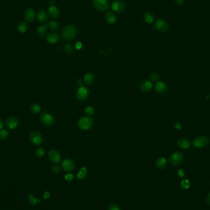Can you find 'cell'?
Returning <instances> with one entry per match:
<instances>
[{
  "label": "cell",
  "instance_id": "obj_19",
  "mask_svg": "<svg viewBox=\"0 0 210 210\" xmlns=\"http://www.w3.org/2000/svg\"><path fill=\"white\" fill-rule=\"evenodd\" d=\"M153 85L151 82L149 81H145L140 84V88L141 90L143 92H149L152 89Z\"/></svg>",
  "mask_w": 210,
  "mask_h": 210
},
{
  "label": "cell",
  "instance_id": "obj_36",
  "mask_svg": "<svg viewBox=\"0 0 210 210\" xmlns=\"http://www.w3.org/2000/svg\"><path fill=\"white\" fill-rule=\"evenodd\" d=\"M181 187H182L183 189H188L189 188H190V183L189 180L185 179V180H183V181L181 182Z\"/></svg>",
  "mask_w": 210,
  "mask_h": 210
},
{
  "label": "cell",
  "instance_id": "obj_48",
  "mask_svg": "<svg viewBox=\"0 0 210 210\" xmlns=\"http://www.w3.org/2000/svg\"></svg>",
  "mask_w": 210,
  "mask_h": 210
},
{
  "label": "cell",
  "instance_id": "obj_12",
  "mask_svg": "<svg viewBox=\"0 0 210 210\" xmlns=\"http://www.w3.org/2000/svg\"><path fill=\"white\" fill-rule=\"evenodd\" d=\"M49 160L54 164H59L61 160L60 153L55 149H51L48 153Z\"/></svg>",
  "mask_w": 210,
  "mask_h": 210
},
{
  "label": "cell",
  "instance_id": "obj_39",
  "mask_svg": "<svg viewBox=\"0 0 210 210\" xmlns=\"http://www.w3.org/2000/svg\"><path fill=\"white\" fill-rule=\"evenodd\" d=\"M108 210H121V209L116 204L112 203V204L109 205V206L108 207Z\"/></svg>",
  "mask_w": 210,
  "mask_h": 210
},
{
  "label": "cell",
  "instance_id": "obj_29",
  "mask_svg": "<svg viewBox=\"0 0 210 210\" xmlns=\"http://www.w3.org/2000/svg\"><path fill=\"white\" fill-rule=\"evenodd\" d=\"M74 51V48L73 46L72 45V44H66V45H64V52L67 55H71L73 54Z\"/></svg>",
  "mask_w": 210,
  "mask_h": 210
},
{
  "label": "cell",
  "instance_id": "obj_23",
  "mask_svg": "<svg viewBox=\"0 0 210 210\" xmlns=\"http://www.w3.org/2000/svg\"><path fill=\"white\" fill-rule=\"evenodd\" d=\"M95 80V76L93 73H89L85 74L84 76V82L86 85H91L94 83Z\"/></svg>",
  "mask_w": 210,
  "mask_h": 210
},
{
  "label": "cell",
  "instance_id": "obj_18",
  "mask_svg": "<svg viewBox=\"0 0 210 210\" xmlns=\"http://www.w3.org/2000/svg\"><path fill=\"white\" fill-rule=\"evenodd\" d=\"M38 21L41 23H45L49 21V15L44 10H40L37 14Z\"/></svg>",
  "mask_w": 210,
  "mask_h": 210
},
{
  "label": "cell",
  "instance_id": "obj_32",
  "mask_svg": "<svg viewBox=\"0 0 210 210\" xmlns=\"http://www.w3.org/2000/svg\"><path fill=\"white\" fill-rule=\"evenodd\" d=\"M49 26L51 30L56 31L58 30L60 28L59 23L57 21H51L49 23Z\"/></svg>",
  "mask_w": 210,
  "mask_h": 210
},
{
  "label": "cell",
  "instance_id": "obj_3",
  "mask_svg": "<svg viewBox=\"0 0 210 210\" xmlns=\"http://www.w3.org/2000/svg\"><path fill=\"white\" fill-rule=\"evenodd\" d=\"M93 124V121L91 117L88 116H85L79 119L78 125L80 129L83 130H87L92 126Z\"/></svg>",
  "mask_w": 210,
  "mask_h": 210
},
{
  "label": "cell",
  "instance_id": "obj_15",
  "mask_svg": "<svg viewBox=\"0 0 210 210\" xmlns=\"http://www.w3.org/2000/svg\"><path fill=\"white\" fill-rule=\"evenodd\" d=\"M178 146L184 150L189 149L191 147V142L187 138H180L177 141Z\"/></svg>",
  "mask_w": 210,
  "mask_h": 210
},
{
  "label": "cell",
  "instance_id": "obj_37",
  "mask_svg": "<svg viewBox=\"0 0 210 210\" xmlns=\"http://www.w3.org/2000/svg\"><path fill=\"white\" fill-rule=\"evenodd\" d=\"M61 167L59 166V165H54L52 168H51V171L53 173H55V174H58L61 171Z\"/></svg>",
  "mask_w": 210,
  "mask_h": 210
},
{
  "label": "cell",
  "instance_id": "obj_25",
  "mask_svg": "<svg viewBox=\"0 0 210 210\" xmlns=\"http://www.w3.org/2000/svg\"><path fill=\"white\" fill-rule=\"evenodd\" d=\"M144 20L147 23H151L154 21V15L151 12L147 11L144 14Z\"/></svg>",
  "mask_w": 210,
  "mask_h": 210
},
{
  "label": "cell",
  "instance_id": "obj_28",
  "mask_svg": "<svg viewBox=\"0 0 210 210\" xmlns=\"http://www.w3.org/2000/svg\"><path fill=\"white\" fill-rule=\"evenodd\" d=\"M9 136V132L6 129H2L0 130V140L5 141Z\"/></svg>",
  "mask_w": 210,
  "mask_h": 210
},
{
  "label": "cell",
  "instance_id": "obj_8",
  "mask_svg": "<svg viewBox=\"0 0 210 210\" xmlns=\"http://www.w3.org/2000/svg\"><path fill=\"white\" fill-rule=\"evenodd\" d=\"M61 167L64 171L70 173L75 169L76 165L73 160L70 159H65L62 162Z\"/></svg>",
  "mask_w": 210,
  "mask_h": 210
},
{
  "label": "cell",
  "instance_id": "obj_47",
  "mask_svg": "<svg viewBox=\"0 0 210 210\" xmlns=\"http://www.w3.org/2000/svg\"><path fill=\"white\" fill-rule=\"evenodd\" d=\"M54 1H52V0H51L50 1V6H53V4H54Z\"/></svg>",
  "mask_w": 210,
  "mask_h": 210
},
{
  "label": "cell",
  "instance_id": "obj_46",
  "mask_svg": "<svg viewBox=\"0 0 210 210\" xmlns=\"http://www.w3.org/2000/svg\"><path fill=\"white\" fill-rule=\"evenodd\" d=\"M174 126H175V128H176V129H178V130H179V129H181V128H182L181 125L180 124H179V123H177V124H176Z\"/></svg>",
  "mask_w": 210,
  "mask_h": 210
},
{
  "label": "cell",
  "instance_id": "obj_33",
  "mask_svg": "<svg viewBox=\"0 0 210 210\" xmlns=\"http://www.w3.org/2000/svg\"><path fill=\"white\" fill-rule=\"evenodd\" d=\"M45 150L42 147L38 148L35 152V155L38 158H42L45 155Z\"/></svg>",
  "mask_w": 210,
  "mask_h": 210
},
{
  "label": "cell",
  "instance_id": "obj_24",
  "mask_svg": "<svg viewBox=\"0 0 210 210\" xmlns=\"http://www.w3.org/2000/svg\"><path fill=\"white\" fill-rule=\"evenodd\" d=\"M49 26L47 24H45V25H41V26H38V28H37V31H36L38 35L40 36H44L47 31Z\"/></svg>",
  "mask_w": 210,
  "mask_h": 210
},
{
  "label": "cell",
  "instance_id": "obj_4",
  "mask_svg": "<svg viewBox=\"0 0 210 210\" xmlns=\"http://www.w3.org/2000/svg\"><path fill=\"white\" fill-rule=\"evenodd\" d=\"M29 139L33 145L36 146L41 145L44 141V137L42 134L37 131L31 132L29 135Z\"/></svg>",
  "mask_w": 210,
  "mask_h": 210
},
{
  "label": "cell",
  "instance_id": "obj_13",
  "mask_svg": "<svg viewBox=\"0 0 210 210\" xmlns=\"http://www.w3.org/2000/svg\"><path fill=\"white\" fill-rule=\"evenodd\" d=\"M23 16L26 21L28 22H32L35 19V16H36L35 12L34 9L32 8H30V7L27 8L24 11Z\"/></svg>",
  "mask_w": 210,
  "mask_h": 210
},
{
  "label": "cell",
  "instance_id": "obj_11",
  "mask_svg": "<svg viewBox=\"0 0 210 210\" xmlns=\"http://www.w3.org/2000/svg\"><path fill=\"white\" fill-rule=\"evenodd\" d=\"M4 125L9 130H14L19 126V121L16 117H9L5 121Z\"/></svg>",
  "mask_w": 210,
  "mask_h": 210
},
{
  "label": "cell",
  "instance_id": "obj_38",
  "mask_svg": "<svg viewBox=\"0 0 210 210\" xmlns=\"http://www.w3.org/2000/svg\"><path fill=\"white\" fill-rule=\"evenodd\" d=\"M64 178L68 181H72L74 179V176L71 173H68L64 176Z\"/></svg>",
  "mask_w": 210,
  "mask_h": 210
},
{
  "label": "cell",
  "instance_id": "obj_40",
  "mask_svg": "<svg viewBox=\"0 0 210 210\" xmlns=\"http://www.w3.org/2000/svg\"><path fill=\"white\" fill-rule=\"evenodd\" d=\"M175 2L178 6H182L184 3V0H175Z\"/></svg>",
  "mask_w": 210,
  "mask_h": 210
},
{
  "label": "cell",
  "instance_id": "obj_20",
  "mask_svg": "<svg viewBox=\"0 0 210 210\" xmlns=\"http://www.w3.org/2000/svg\"><path fill=\"white\" fill-rule=\"evenodd\" d=\"M49 14L51 17L56 19L60 16V11L56 6H51L49 8Z\"/></svg>",
  "mask_w": 210,
  "mask_h": 210
},
{
  "label": "cell",
  "instance_id": "obj_9",
  "mask_svg": "<svg viewBox=\"0 0 210 210\" xmlns=\"http://www.w3.org/2000/svg\"><path fill=\"white\" fill-rule=\"evenodd\" d=\"M93 4L95 9L100 11H106L109 7V3L107 0H93Z\"/></svg>",
  "mask_w": 210,
  "mask_h": 210
},
{
  "label": "cell",
  "instance_id": "obj_22",
  "mask_svg": "<svg viewBox=\"0 0 210 210\" xmlns=\"http://www.w3.org/2000/svg\"><path fill=\"white\" fill-rule=\"evenodd\" d=\"M168 162L165 158L160 157L159 158L155 163V167L159 169H164L167 166Z\"/></svg>",
  "mask_w": 210,
  "mask_h": 210
},
{
  "label": "cell",
  "instance_id": "obj_27",
  "mask_svg": "<svg viewBox=\"0 0 210 210\" xmlns=\"http://www.w3.org/2000/svg\"><path fill=\"white\" fill-rule=\"evenodd\" d=\"M28 29V25L25 21H21L17 25V30L19 32L23 33H25Z\"/></svg>",
  "mask_w": 210,
  "mask_h": 210
},
{
  "label": "cell",
  "instance_id": "obj_14",
  "mask_svg": "<svg viewBox=\"0 0 210 210\" xmlns=\"http://www.w3.org/2000/svg\"><path fill=\"white\" fill-rule=\"evenodd\" d=\"M112 9L116 12H122L126 9V4L121 1H116L111 5Z\"/></svg>",
  "mask_w": 210,
  "mask_h": 210
},
{
  "label": "cell",
  "instance_id": "obj_26",
  "mask_svg": "<svg viewBox=\"0 0 210 210\" xmlns=\"http://www.w3.org/2000/svg\"><path fill=\"white\" fill-rule=\"evenodd\" d=\"M30 111L33 114H39L41 112V107L37 103H33L30 106Z\"/></svg>",
  "mask_w": 210,
  "mask_h": 210
},
{
  "label": "cell",
  "instance_id": "obj_10",
  "mask_svg": "<svg viewBox=\"0 0 210 210\" xmlns=\"http://www.w3.org/2000/svg\"><path fill=\"white\" fill-rule=\"evenodd\" d=\"M89 94H90V92L88 88H87L86 87L82 86V87H80L77 90L76 93V96L79 100L84 101L88 98V97L89 96Z\"/></svg>",
  "mask_w": 210,
  "mask_h": 210
},
{
  "label": "cell",
  "instance_id": "obj_35",
  "mask_svg": "<svg viewBox=\"0 0 210 210\" xmlns=\"http://www.w3.org/2000/svg\"><path fill=\"white\" fill-rule=\"evenodd\" d=\"M159 79H160V77H159V74H157V73H152L150 75V81L152 82H154V83H157V82H159Z\"/></svg>",
  "mask_w": 210,
  "mask_h": 210
},
{
  "label": "cell",
  "instance_id": "obj_30",
  "mask_svg": "<svg viewBox=\"0 0 210 210\" xmlns=\"http://www.w3.org/2000/svg\"><path fill=\"white\" fill-rule=\"evenodd\" d=\"M28 199V202L30 204H31L32 205H34V206H35L38 203L40 202V201H41L40 199H38V198H35L32 194H29Z\"/></svg>",
  "mask_w": 210,
  "mask_h": 210
},
{
  "label": "cell",
  "instance_id": "obj_7",
  "mask_svg": "<svg viewBox=\"0 0 210 210\" xmlns=\"http://www.w3.org/2000/svg\"><path fill=\"white\" fill-rule=\"evenodd\" d=\"M40 121L42 124L47 126H53L55 121L54 117L52 114L45 111L43 112L41 115Z\"/></svg>",
  "mask_w": 210,
  "mask_h": 210
},
{
  "label": "cell",
  "instance_id": "obj_16",
  "mask_svg": "<svg viewBox=\"0 0 210 210\" xmlns=\"http://www.w3.org/2000/svg\"><path fill=\"white\" fill-rule=\"evenodd\" d=\"M155 89L159 93H165L168 90V85L164 82L159 81L155 85Z\"/></svg>",
  "mask_w": 210,
  "mask_h": 210
},
{
  "label": "cell",
  "instance_id": "obj_41",
  "mask_svg": "<svg viewBox=\"0 0 210 210\" xmlns=\"http://www.w3.org/2000/svg\"><path fill=\"white\" fill-rule=\"evenodd\" d=\"M49 197H50V193L49 192L47 191L44 193V195H43L44 199H47Z\"/></svg>",
  "mask_w": 210,
  "mask_h": 210
},
{
  "label": "cell",
  "instance_id": "obj_6",
  "mask_svg": "<svg viewBox=\"0 0 210 210\" xmlns=\"http://www.w3.org/2000/svg\"><path fill=\"white\" fill-rule=\"evenodd\" d=\"M169 24L168 22L164 19H158L154 24V28L159 32H166L169 30Z\"/></svg>",
  "mask_w": 210,
  "mask_h": 210
},
{
  "label": "cell",
  "instance_id": "obj_5",
  "mask_svg": "<svg viewBox=\"0 0 210 210\" xmlns=\"http://www.w3.org/2000/svg\"><path fill=\"white\" fill-rule=\"evenodd\" d=\"M184 160V156L180 152H173L169 158L170 164L174 166H178L182 164Z\"/></svg>",
  "mask_w": 210,
  "mask_h": 210
},
{
  "label": "cell",
  "instance_id": "obj_43",
  "mask_svg": "<svg viewBox=\"0 0 210 210\" xmlns=\"http://www.w3.org/2000/svg\"><path fill=\"white\" fill-rule=\"evenodd\" d=\"M207 202L209 205H210V192L207 196Z\"/></svg>",
  "mask_w": 210,
  "mask_h": 210
},
{
  "label": "cell",
  "instance_id": "obj_1",
  "mask_svg": "<svg viewBox=\"0 0 210 210\" xmlns=\"http://www.w3.org/2000/svg\"><path fill=\"white\" fill-rule=\"evenodd\" d=\"M77 34V29L73 25L66 26L62 30V36L65 41H69L74 39Z\"/></svg>",
  "mask_w": 210,
  "mask_h": 210
},
{
  "label": "cell",
  "instance_id": "obj_34",
  "mask_svg": "<svg viewBox=\"0 0 210 210\" xmlns=\"http://www.w3.org/2000/svg\"><path fill=\"white\" fill-rule=\"evenodd\" d=\"M85 112L88 116H92L95 113V109L92 106H87L85 109Z\"/></svg>",
  "mask_w": 210,
  "mask_h": 210
},
{
  "label": "cell",
  "instance_id": "obj_2",
  "mask_svg": "<svg viewBox=\"0 0 210 210\" xmlns=\"http://www.w3.org/2000/svg\"><path fill=\"white\" fill-rule=\"evenodd\" d=\"M210 143V139L205 136H199L193 140L192 145L196 148H202L207 146Z\"/></svg>",
  "mask_w": 210,
  "mask_h": 210
},
{
  "label": "cell",
  "instance_id": "obj_31",
  "mask_svg": "<svg viewBox=\"0 0 210 210\" xmlns=\"http://www.w3.org/2000/svg\"><path fill=\"white\" fill-rule=\"evenodd\" d=\"M87 169L86 167H83L81 169V170L79 171V173L77 174V178L79 179H83L87 175Z\"/></svg>",
  "mask_w": 210,
  "mask_h": 210
},
{
  "label": "cell",
  "instance_id": "obj_17",
  "mask_svg": "<svg viewBox=\"0 0 210 210\" xmlns=\"http://www.w3.org/2000/svg\"><path fill=\"white\" fill-rule=\"evenodd\" d=\"M60 40V35L57 33H50L46 36L47 41L50 44H55Z\"/></svg>",
  "mask_w": 210,
  "mask_h": 210
},
{
  "label": "cell",
  "instance_id": "obj_42",
  "mask_svg": "<svg viewBox=\"0 0 210 210\" xmlns=\"http://www.w3.org/2000/svg\"><path fill=\"white\" fill-rule=\"evenodd\" d=\"M76 48L78 50L81 49L82 48V43L80 42H78L76 44Z\"/></svg>",
  "mask_w": 210,
  "mask_h": 210
},
{
  "label": "cell",
  "instance_id": "obj_45",
  "mask_svg": "<svg viewBox=\"0 0 210 210\" xmlns=\"http://www.w3.org/2000/svg\"><path fill=\"white\" fill-rule=\"evenodd\" d=\"M83 81L81 80V79H79L78 81H77V85L80 87H82L83 86Z\"/></svg>",
  "mask_w": 210,
  "mask_h": 210
},
{
  "label": "cell",
  "instance_id": "obj_44",
  "mask_svg": "<svg viewBox=\"0 0 210 210\" xmlns=\"http://www.w3.org/2000/svg\"><path fill=\"white\" fill-rule=\"evenodd\" d=\"M4 126V122L2 121V119H0V130H2V129H3Z\"/></svg>",
  "mask_w": 210,
  "mask_h": 210
},
{
  "label": "cell",
  "instance_id": "obj_21",
  "mask_svg": "<svg viewBox=\"0 0 210 210\" xmlns=\"http://www.w3.org/2000/svg\"><path fill=\"white\" fill-rule=\"evenodd\" d=\"M105 19L109 24L112 25V24H114L116 21L117 17L114 12L111 11H109L105 15Z\"/></svg>",
  "mask_w": 210,
  "mask_h": 210
}]
</instances>
